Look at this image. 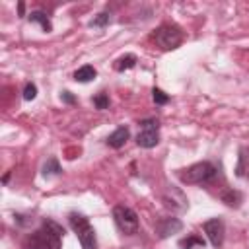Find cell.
I'll return each instance as SVG.
<instances>
[{
    "label": "cell",
    "instance_id": "1",
    "mask_svg": "<svg viewBox=\"0 0 249 249\" xmlns=\"http://www.w3.org/2000/svg\"><path fill=\"white\" fill-rule=\"evenodd\" d=\"M62 226L54 220H45L39 230L23 239V249H60L62 247Z\"/></svg>",
    "mask_w": 249,
    "mask_h": 249
},
{
    "label": "cell",
    "instance_id": "2",
    "mask_svg": "<svg viewBox=\"0 0 249 249\" xmlns=\"http://www.w3.org/2000/svg\"><path fill=\"white\" fill-rule=\"evenodd\" d=\"M70 220V226L76 233V237L80 239V245L82 249H97V237H95V230L93 226L89 224V220L78 212H72L68 216Z\"/></svg>",
    "mask_w": 249,
    "mask_h": 249
},
{
    "label": "cell",
    "instance_id": "3",
    "mask_svg": "<svg viewBox=\"0 0 249 249\" xmlns=\"http://www.w3.org/2000/svg\"><path fill=\"white\" fill-rule=\"evenodd\" d=\"M216 177V165L212 161H198L193 163L191 167L183 169L179 173V179L187 185H200V183H208Z\"/></svg>",
    "mask_w": 249,
    "mask_h": 249
},
{
    "label": "cell",
    "instance_id": "4",
    "mask_svg": "<svg viewBox=\"0 0 249 249\" xmlns=\"http://www.w3.org/2000/svg\"><path fill=\"white\" fill-rule=\"evenodd\" d=\"M154 41L163 51H173L183 43V31L173 23H163L154 31Z\"/></svg>",
    "mask_w": 249,
    "mask_h": 249
},
{
    "label": "cell",
    "instance_id": "5",
    "mask_svg": "<svg viewBox=\"0 0 249 249\" xmlns=\"http://www.w3.org/2000/svg\"><path fill=\"white\" fill-rule=\"evenodd\" d=\"M113 220H115L117 228H119L123 233H126V235H132V233L138 231V226H140L138 214H136L132 208L124 206V204H117V206L113 208Z\"/></svg>",
    "mask_w": 249,
    "mask_h": 249
},
{
    "label": "cell",
    "instance_id": "6",
    "mask_svg": "<svg viewBox=\"0 0 249 249\" xmlns=\"http://www.w3.org/2000/svg\"><path fill=\"white\" fill-rule=\"evenodd\" d=\"M160 142V132H158V121L156 119H146L140 123V132L136 134V144L140 148H154Z\"/></svg>",
    "mask_w": 249,
    "mask_h": 249
},
{
    "label": "cell",
    "instance_id": "7",
    "mask_svg": "<svg viewBox=\"0 0 249 249\" xmlns=\"http://www.w3.org/2000/svg\"><path fill=\"white\" fill-rule=\"evenodd\" d=\"M202 228H204V233L208 235V239H210V243H212L214 247H220V245L224 243L226 226H224V222H222L220 218H212V220H206Z\"/></svg>",
    "mask_w": 249,
    "mask_h": 249
},
{
    "label": "cell",
    "instance_id": "8",
    "mask_svg": "<svg viewBox=\"0 0 249 249\" xmlns=\"http://www.w3.org/2000/svg\"><path fill=\"white\" fill-rule=\"evenodd\" d=\"M181 228H183V222L179 218H160L156 222V233L161 239L167 237V235H171V233L181 231Z\"/></svg>",
    "mask_w": 249,
    "mask_h": 249
},
{
    "label": "cell",
    "instance_id": "9",
    "mask_svg": "<svg viewBox=\"0 0 249 249\" xmlns=\"http://www.w3.org/2000/svg\"><path fill=\"white\" fill-rule=\"evenodd\" d=\"M128 136H130L128 128L126 126H119L115 132H111L107 136V146H111V148H123L124 142L128 140Z\"/></svg>",
    "mask_w": 249,
    "mask_h": 249
},
{
    "label": "cell",
    "instance_id": "10",
    "mask_svg": "<svg viewBox=\"0 0 249 249\" xmlns=\"http://www.w3.org/2000/svg\"><path fill=\"white\" fill-rule=\"evenodd\" d=\"M235 175L249 179V152L245 148L239 150V160H237V165H235Z\"/></svg>",
    "mask_w": 249,
    "mask_h": 249
},
{
    "label": "cell",
    "instance_id": "11",
    "mask_svg": "<svg viewBox=\"0 0 249 249\" xmlns=\"http://www.w3.org/2000/svg\"><path fill=\"white\" fill-rule=\"evenodd\" d=\"M27 18H29V21H31V23H39V25L43 27V31H45V33L53 31V23H51V19L47 18V14H45V12L37 10V12H31Z\"/></svg>",
    "mask_w": 249,
    "mask_h": 249
},
{
    "label": "cell",
    "instance_id": "12",
    "mask_svg": "<svg viewBox=\"0 0 249 249\" xmlns=\"http://www.w3.org/2000/svg\"><path fill=\"white\" fill-rule=\"evenodd\" d=\"M95 68L93 66H89V64H86V66H82V68H78L76 72H74V80L76 82H82V84H86V82H89V80H93L95 78Z\"/></svg>",
    "mask_w": 249,
    "mask_h": 249
},
{
    "label": "cell",
    "instance_id": "13",
    "mask_svg": "<svg viewBox=\"0 0 249 249\" xmlns=\"http://www.w3.org/2000/svg\"><path fill=\"white\" fill-rule=\"evenodd\" d=\"M134 64H136V56H134V54H124V56H121V58L115 62V70H117V72H123V70L132 68Z\"/></svg>",
    "mask_w": 249,
    "mask_h": 249
},
{
    "label": "cell",
    "instance_id": "14",
    "mask_svg": "<svg viewBox=\"0 0 249 249\" xmlns=\"http://www.w3.org/2000/svg\"><path fill=\"white\" fill-rule=\"evenodd\" d=\"M62 171V167H60V163H58V160L56 158H51L45 165H43V177H51V175H58Z\"/></svg>",
    "mask_w": 249,
    "mask_h": 249
},
{
    "label": "cell",
    "instance_id": "15",
    "mask_svg": "<svg viewBox=\"0 0 249 249\" xmlns=\"http://www.w3.org/2000/svg\"><path fill=\"white\" fill-rule=\"evenodd\" d=\"M179 247L181 249H193V247H204V239L198 237V235H189L185 239L179 241Z\"/></svg>",
    "mask_w": 249,
    "mask_h": 249
},
{
    "label": "cell",
    "instance_id": "16",
    "mask_svg": "<svg viewBox=\"0 0 249 249\" xmlns=\"http://www.w3.org/2000/svg\"><path fill=\"white\" fill-rule=\"evenodd\" d=\"M222 200H224L228 206H237L239 200H241V195H239L237 191H228V193L222 195Z\"/></svg>",
    "mask_w": 249,
    "mask_h": 249
},
{
    "label": "cell",
    "instance_id": "17",
    "mask_svg": "<svg viewBox=\"0 0 249 249\" xmlns=\"http://www.w3.org/2000/svg\"><path fill=\"white\" fill-rule=\"evenodd\" d=\"M109 21H111V16H109L107 12H101V14H97V16L89 21V25H91V27H105Z\"/></svg>",
    "mask_w": 249,
    "mask_h": 249
},
{
    "label": "cell",
    "instance_id": "18",
    "mask_svg": "<svg viewBox=\"0 0 249 249\" xmlns=\"http://www.w3.org/2000/svg\"><path fill=\"white\" fill-rule=\"evenodd\" d=\"M152 97H154V101H156L158 105H165V103L169 101V95H167L165 91H161L160 88H154V89H152Z\"/></svg>",
    "mask_w": 249,
    "mask_h": 249
},
{
    "label": "cell",
    "instance_id": "19",
    "mask_svg": "<svg viewBox=\"0 0 249 249\" xmlns=\"http://www.w3.org/2000/svg\"><path fill=\"white\" fill-rule=\"evenodd\" d=\"M93 105L97 107V109H107L109 107V97H107V93H97L95 97H93Z\"/></svg>",
    "mask_w": 249,
    "mask_h": 249
},
{
    "label": "cell",
    "instance_id": "20",
    "mask_svg": "<svg viewBox=\"0 0 249 249\" xmlns=\"http://www.w3.org/2000/svg\"><path fill=\"white\" fill-rule=\"evenodd\" d=\"M35 95H37V86L35 84H25V88H23V99L25 101H31V99H35Z\"/></svg>",
    "mask_w": 249,
    "mask_h": 249
},
{
    "label": "cell",
    "instance_id": "21",
    "mask_svg": "<svg viewBox=\"0 0 249 249\" xmlns=\"http://www.w3.org/2000/svg\"><path fill=\"white\" fill-rule=\"evenodd\" d=\"M60 99H62L64 103H76V97H74L70 91H62V93H60Z\"/></svg>",
    "mask_w": 249,
    "mask_h": 249
},
{
    "label": "cell",
    "instance_id": "22",
    "mask_svg": "<svg viewBox=\"0 0 249 249\" xmlns=\"http://www.w3.org/2000/svg\"><path fill=\"white\" fill-rule=\"evenodd\" d=\"M18 12H19V16H23V2L18 4Z\"/></svg>",
    "mask_w": 249,
    "mask_h": 249
}]
</instances>
